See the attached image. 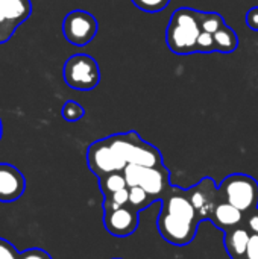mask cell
Returning a JSON list of instances; mask_svg holds the SVG:
<instances>
[{"mask_svg":"<svg viewBox=\"0 0 258 259\" xmlns=\"http://www.w3.org/2000/svg\"><path fill=\"white\" fill-rule=\"evenodd\" d=\"M32 12L30 0H0V44L11 39Z\"/></svg>","mask_w":258,"mask_h":259,"instance_id":"ba28073f","label":"cell"},{"mask_svg":"<svg viewBox=\"0 0 258 259\" xmlns=\"http://www.w3.org/2000/svg\"><path fill=\"white\" fill-rule=\"evenodd\" d=\"M128 188L141 187L151 197L163 194L167 188V170L161 167H141L135 164H128L123 170Z\"/></svg>","mask_w":258,"mask_h":259,"instance_id":"8992f818","label":"cell"},{"mask_svg":"<svg viewBox=\"0 0 258 259\" xmlns=\"http://www.w3.org/2000/svg\"><path fill=\"white\" fill-rule=\"evenodd\" d=\"M213 215L216 225L220 228H236L243 219V212L228 202L217 203L213 211Z\"/></svg>","mask_w":258,"mask_h":259,"instance_id":"4fadbf2b","label":"cell"},{"mask_svg":"<svg viewBox=\"0 0 258 259\" xmlns=\"http://www.w3.org/2000/svg\"><path fill=\"white\" fill-rule=\"evenodd\" d=\"M196 52H199V53H213V52H216L214 35L202 30L199 38H198V42H196Z\"/></svg>","mask_w":258,"mask_h":259,"instance_id":"7402d4cb","label":"cell"},{"mask_svg":"<svg viewBox=\"0 0 258 259\" xmlns=\"http://www.w3.org/2000/svg\"><path fill=\"white\" fill-rule=\"evenodd\" d=\"M26 190V179L23 173L6 162H0V202L12 203L18 200Z\"/></svg>","mask_w":258,"mask_h":259,"instance_id":"30bf717a","label":"cell"},{"mask_svg":"<svg viewBox=\"0 0 258 259\" xmlns=\"http://www.w3.org/2000/svg\"><path fill=\"white\" fill-rule=\"evenodd\" d=\"M18 253L20 252L15 249V246L12 243L0 238V259H17Z\"/></svg>","mask_w":258,"mask_h":259,"instance_id":"cb8c5ba5","label":"cell"},{"mask_svg":"<svg viewBox=\"0 0 258 259\" xmlns=\"http://www.w3.org/2000/svg\"><path fill=\"white\" fill-rule=\"evenodd\" d=\"M166 212L186 219L189 222H195L196 220V208L193 206V203L190 202L189 197L184 196H170L166 200Z\"/></svg>","mask_w":258,"mask_h":259,"instance_id":"5bb4252c","label":"cell"},{"mask_svg":"<svg viewBox=\"0 0 258 259\" xmlns=\"http://www.w3.org/2000/svg\"><path fill=\"white\" fill-rule=\"evenodd\" d=\"M128 203H129V188H123L120 191H116L111 196H106L105 211H114L122 206H126Z\"/></svg>","mask_w":258,"mask_h":259,"instance_id":"ffe728a7","label":"cell"},{"mask_svg":"<svg viewBox=\"0 0 258 259\" xmlns=\"http://www.w3.org/2000/svg\"><path fill=\"white\" fill-rule=\"evenodd\" d=\"M257 235H258V232H257Z\"/></svg>","mask_w":258,"mask_h":259,"instance_id":"f1b7e54d","label":"cell"},{"mask_svg":"<svg viewBox=\"0 0 258 259\" xmlns=\"http://www.w3.org/2000/svg\"><path fill=\"white\" fill-rule=\"evenodd\" d=\"M85 114V109L82 108V105H79L78 102L75 100H68L64 103L62 109H61V115L65 121L68 123H75V121H79Z\"/></svg>","mask_w":258,"mask_h":259,"instance_id":"d6986e66","label":"cell"},{"mask_svg":"<svg viewBox=\"0 0 258 259\" xmlns=\"http://www.w3.org/2000/svg\"><path fill=\"white\" fill-rule=\"evenodd\" d=\"M201 32V11L192 8H178L172 14L166 30L167 47L176 55L196 53V42Z\"/></svg>","mask_w":258,"mask_h":259,"instance_id":"6da1fadb","label":"cell"},{"mask_svg":"<svg viewBox=\"0 0 258 259\" xmlns=\"http://www.w3.org/2000/svg\"><path fill=\"white\" fill-rule=\"evenodd\" d=\"M246 24L249 29L258 32V6L251 8L248 12H246Z\"/></svg>","mask_w":258,"mask_h":259,"instance_id":"4316f807","label":"cell"},{"mask_svg":"<svg viewBox=\"0 0 258 259\" xmlns=\"http://www.w3.org/2000/svg\"><path fill=\"white\" fill-rule=\"evenodd\" d=\"M249 232L245 228H236L227 238V247L234 258H240L246 253L249 243Z\"/></svg>","mask_w":258,"mask_h":259,"instance_id":"2e32d148","label":"cell"},{"mask_svg":"<svg viewBox=\"0 0 258 259\" xmlns=\"http://www.w3.org/2000/svg\"><path fill=\"white\" fill-rule=\"evenodd\" d=\"M225 20L220 14L217 12H202L201 11V26L204 32L208 33H216L219 29L225 26Z\"/></svg>","mask_w":258,"mask_h":259,"instance_id":"ac0fdd59","label":"cell"},{"mask_svg":"<svg viewBox=\"0 0 258 259\" xmlns=\"http://www.w3.org/2000/svg\"><path fill=\"white\" fill-rule=\"evenodd\" d=\"M62 33L70 44L78 47L87 46L97 33V20L87 11L75 9L64 17Z\"/></svg>","mask_w":258,"mask_h":259,"instance_id":"52a82bcc","label":"cell"},{"mask_svg":"<svg viewBox=\"0 0 258 259\" xmlns=\"http://www.w3.org/2000/svg\"><path fill=\"white\" fill-rule=\"evenodd\" d=\"M220 193L225 196L228 203L242 212L251 211L258 206V182L248 175H230L224 179Z\"/></svg>","mask_w":258,"mask_h":259,"instance_id":"277c9868","label":"cell"},{"mask_svg":"<svg viewBox=\"0 0 258 259\" xmlns=\"http://www.w3.org/2000/svg\"><path fill=\"white\" fill-rule=\"evenodd\" d=\"M111 140L126 164H135L141 167L163 165V156L160 150L151 143L143 141L135 131L111 135Z\"/></svg>","mask_w":258,"mask_h":259,"instance_id":"7a4b0ae2","label":"cell"},{"mask_svg":"<svg viewBox=\"0 0 258 259\" xmlns=\"http://www.w3.org/2000/svg\"><path fill=\"white\" fill-rule=\"evenodd\" d=\"M99 184H100V188H102V193L105 194V197L114 194L116 191L128 188V184H126V179L123 176V171H117V173H111V175L102 176V178H99Z\"/></svg>","mask_w":258,"mask_h":259,"instance_id":"e0dca14e","label":"cell"},{"mask_svg":"<svg viewBox=\"0 0 258 259\" xmlns=\"http://www.w3.org/2000/svg\"><path fill=\"white\" fill-rule=\"evenodd\" d=\"M157 226L161 237L175 246H186L192 243L198 229V225L195 222H189L186 219L172 215L166 211L158 217Z\"/></svg>","mask_w":258,"mask_h":259,"instance_id":"9c48e42d","label":"cell"},{"mask_svg":"<svg viewBox=\"0 0 258 259\" xmlns=\"http://www.w3.org/2000/svg\"><path fill=\"white\" fill-rule=\"evenodd\" d=\"M214 184L211 179H204L199 185L193 187V190L189 193L190 194V202L193 203V206L196 208V211L205 214V211L208 209V206L213 205L214 202Z\"/></svg>","mask_w":258,"mask_h":259,"instance_id":"7c38bea8","label":"cell"},{"mask_svg":"<svg viewBox=\"0 0 258 259\" xmlns=\"http://www.w3.org/2000/svg\"><path fill=\"white\" fill-rule=\"evenodd\" d=\"M214 35V42H216V52L220 53H233L239 47V36L234 29L230 26H224L219 29Z\"/></svg>","mask_w":258,"mask_h":259,"instance_id":"9a60e30c","label":"cell"},{"mask_svg":"<svg viewBox=\"0 0 258 259\" xmlns=\"http://www.w3.org/2000/svg\"><path fill=\"white\" fill-rule=\"evenodd\" d=\"M62 76L70 88L78 91H90L100 82V68L93 56L76 53L65 61Z\"/></svg>","mask_w":258,"mask_h":259,"instance_id":"3957f363","label":"cell"},{"mask_svg":"<svg viewBox=\"0 0 258 259\" xmlns=\"http://www.w3.org/2000/svg\"><path fill=\"white\" fill-rule=\"evenodd\" d=\"M246 259H258V235L254 234L249 238L248 249H246Z\"/></svg>","mask_w":258,"mask_h":259,"instance_id":"484cf974","label":"cell"},{"mask_svg":"<svg viewBox=\"0 0 258 259\" xmlns=\"http://www.w3.org/2000/svg\"><path fill=\"white\" fill-rule=\"evenodd\" d=\"M138 226V215L135 211L122 206L114 211H105V228L106 231L119 238L129 237Z\"/></svg>","mask_w":258,"mask_h":259,"instance_id":"8fae6325","label":"cell"},{"mask_svg":"<svg viewBox=\"0 0 258 259\" xmlns=\"http://www.w3.org/2000/svg\"><path fill=\"white\" fill-rule=\"evenodd\" d=\"M87 162L90 170L97 178L123 171L125 167L128 165L125 159L120 156V153L117 152L111 137L97 140L93 144H90L87 150Z\"/></svg>","mask_w":258,"mask_h":259,"instance_id":"5b68a950","label":"cell"},{"mask_svg":"<svg viewBox=\"0 0 258 259\" xmlns=\"http://www.w3.org/2000/svg\"><path fill=\"white\" fill-rule=\"evenodd\" d=\"M17 259H52V256L46 250H43V249L32 247V249H27V250L20 252Z\"/></svg>","mask_w":258,"mask_h":259,"instance_id":"d4e9b609","label":"cell"},{"mask_svg":"<svg viewBox=\"0 0 258 259\" xmlns=\"http://www.w3.org/2000/svg\"><path fill=\"white\" fill-rule=\"evenodd\" d=\"M138 9L149 12V14H157L163 9L167 8L170 0H131Z\"/></svg>","mask_w":258,"mask_h":259,"instance_id":"44dd1931","label":"cell"},{"mask_svg":"<svg viewBox=\"0 0 258 259\" xmlns=\"http://www.w3.org/2000/svg\"><path fill=\"white\" fill-rule=\"evenodd\" d=\"M149 194L141 187H132L129 188V205L134 208H141L146 203H149Z\"/></svg>","mask_w":258,"mask_h":259,"instance_id":"603a6c76","label":"cell"},{"mask_svg":"<svg viewBox=\"0 0 258 259\" xmlns=\"http://www.w3.org/2000/svg\"><path fill=\"white\" fill-rule=\"evenodd\" d=\"M2 131H3V127H2V120H0V138H2Z\"/></svg>","mask_w":258,"mask_h":259,"instance_id":"83f0119b","label":"cell"}]
</instances>
